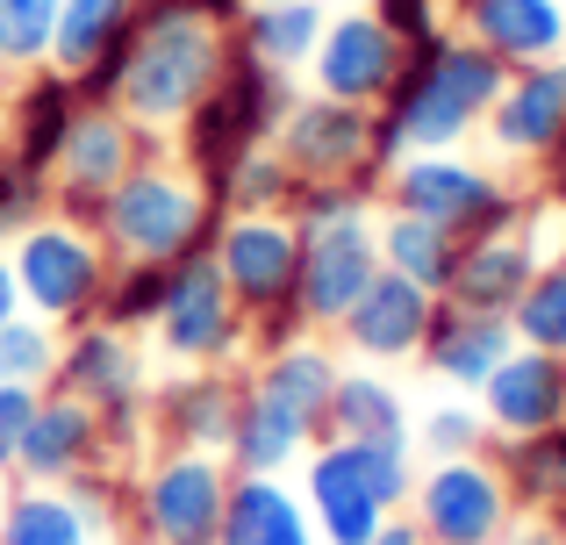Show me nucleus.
<instances>
[{
	"instance_id": "obj_1",
	"label": "nucleus",
	"mask_w": 566,
	"mask_h": 545,
	"mask_svg": "<svg viewBox=\"0 0 566 545\" xmlns=\"http://www.w3.org/2000/svg\"><path fill=\"white\" fill-rule=\"evenodd\" d=\"M222 72V36L180 0H151L144 22H129V65H123V101L144 123H172L216 86Z\"/></svg>"
},
{
	"instance_id": "obj_2",
	"label": "nucleus",
	"mask_w": 566,
	"mask_h": 545,
	"mask_svg": "<svg viewBox=\"0 0 566 545\" xmlns=\"http://www.w3.org/2000/svg\"><path fill=\"white\" fill-rule=\"evenodd\" d=\"M416 72L395 80V115L374 129L380 151L395 144H452L473 123V108L502 94V57L488 43H416Z\"/></svg>"
},
{
	"instance_id": "obj_3",
	"label": "nucleus",
	"mask_w": 566,
	"mask_h": 545,
	"mask_svg": "<svg viewBox=\"0 0 566 545\" xmlns=\"http://www.w3.org/2000/svg\"><path fill=\"white\" fill-rule=\"evenodd\" d=\"M401 489H409L401 438H345L308 474V495H316V517L331 532V545H366L380 532V517L401 503Z\"/></svg>"
},
{
	"instance_id": "obj_4",
	"label": "nucleus",
	"mask_w": 566,
	"mask_h": 545,
	"mask_svg": "<svg viewBox=\"0 0 566 545\" xmlns=\"http://www.w3.org/2000/svg\"><path fill=\"white\" fill-rule=\"evenodd\" d=\"M374 273H380L374 223L352 216V209H331V216H316V230H308V244H302V280H294V294L308 302V316H352V302L374 287Z\"/></svg>"
},
{
	"instance_id": "obj_5",
	"label": "nucleus",
	"mask_w": 566,
	"mask_h": 545,
	"mask_svg": "<svg viewBox=\"0 0 566 545\" xmlns=\"http://www.w3.org/2000/svg\"><path fill=\"white\" fill-rule=\"evenodd\" d=\"M395 201L423 223H438L444 238H488L495 223H510V201L488 172L459 166V158H409L395 172Z\"/></svg>"
},
{
	"instance_id": "obj_6",
	"label": "nucleus",
	"mask_w": 566,
	"mask_h": 545,
	"mask_svg": "<svg viewBox=\"0 0 566 545\" xmlns=\"http://www.w3.org/2000/svg\"><path fill=\"white\" fill-rule=\"evenodd\" d=\"M108 230H115V244H129L144 259H172L201 230V195L187 180H172V172H137V180L115 187Z\"/></svg>"
},
{
	"instance_id": "obj_7",
	"label": "nucleus",
	"mask_w": 566,
	"mask_h": 545,
	"mask_svg": "<svg viewBox=\"0 0 566 545\" xmlns=\"http://www.w3.org/2000/svg\"><path fill=\"white\" fill-rule=\"evenodd\" d=\"M201 129H193V151L208 158V172H237V151L273 123V80H265V57H230L216 72V94L193 101Z\"/></svg>"
},
{
	"instance_id": "obj_8",
	"label": "nucleus",
	"mask_w": 566,
	"mask_h": 545,
	"mask_svg": "<svg viewBox=\"0 0 566 545\" xmlns=\"http://www.w3.org/2000/svg\"><path fill=\"white\" fill-rule=\"evenodd\" d=\"M222 474L208 460H172L144 489V524L158 545H216L222 532Z\"/></svg>"
},
{
	"instance_id": "obj_9",
	"label": "nucleus",
	"mask_w": 566,
	"mask_h": 545,
	"mask_svg": "<svg viewBox=\"0 0 566 545\" xmlns=\"http://www.w3.org/2000/svg\"><path fill=\"white\" fill-rule=\"evenodd\" d=\"M222 280H230V294H244V302H287L294 280H302V238H294L287 223H273V216H244V223L222 238Z\"/></svg>"
},
{
	"instance_id": "obj_10",
	"label": "nucleus",
	"mask_w": 566,
	"mask_h": 545,
	"mask_svg": "<svg viewBox=\"0 0 566 545\" xmlns=\"http://www.w3.org/2000/svg\"><path fill=\"white\" fill-rule=\"evenodd\" d=\"M316 80H323V94H337V101H374L401 80V51L380 29V14H345V22L331 29V43L316 51Z\"/></svg>"
},
{
	"instance_id": "obj_11",
	"label": "nucleus",
	"mask_w": 566,
	"mask_h": 545,
	"mask_svg": "<svg viewBox=\"0 0 566 545\" xmlns=\"http://www.w3.org/2000/svg\"><path fill=\"white\" fill-rule=\"evenodd\" d=\"M94 252H86L72 230H29L22 252H14V287L29 294V302L43 308V316H72V308H86V294H94Z\"/></svg>"
},
{
	"instance_id": "obj_12",
	"label": "nucleus",
	"mask_w": 566,
	"mask_h": 545,
	"mask_svg": "<svg viewBox=\"0 0 566 545\" xmlns=\"http://www.w3.org/2000/svg\"><path fill=\"white\" fill-rule=\"evenodd\" d=\"M423 532L438 545H488L502 532L495 474H481V467H467V460L438 467V474L423 481Z\"/></svg>"
},
{
	"instance_id": "obj_13",
	"label": "nucleus",
	"mask_w": 566,
	"mask_h": 545,
	"mask_svg": "<svg viewBox=\"0 0 566 545\" xmlns=\"http://www.w3.org/2000/svg\"><path fill=\"white\" fill-rule=\"evenodd\" d=\"M481 388H488V417H495L502 431L538 438V431H553L559 409H566V366L553 352H510Z\"/></svg>"
},
{
	"instance_id": "obj_14",
	"label": "nucleus",
	"mask_w": 566,
	"mask_h": 545,
	"mask_svg": "<svg viewBox=\"0 0 566 545\" xmlns=\"http://www.w3.org/2000/svg\"><path fill=\"white\" fill-rule=\"evenodd\" d=\"M158 323H166L172 352H222L230 345V280H222L208 259H193L166 280V302H158Z\"/></svg>"
},
{
	"instance_id": "obj_15",
	"label": "nucleus",
	"mask_w": 566,
	"mask_h": 545,
	"mask_svg": "<svg viewBox=\"0 0 566 545\" xmlns=\"http://www.w3.org/2000/svg\"><path fill=\"white\" fill-rule=\"evenodd\" d=\"M352 345L359 352H416L423 345V331H430V294L416 287V280H401V273H374V287L352 302Z\"/></svg>"
},
{
	"instance_id": "obj_16",
	"label": "nucleus",
	"mask_w": 566,
	"mask_h": 545,
	"mask_svg": "<svg viewBox=\"0 0 566 545\" xmlns=\"http://www.w3.org/2000/svg\"><path fill=\"white\" fill-rule=\"evenodd\" d=\"M473 29H481V43L510 65V57H524V65H545V57L566 43V8L559 0H467Z\"/></svg>"
},
{
	"instance_id": "obj_17",
	"label": "nucleus",
	"mask_w": 566,
	"mask_h": 545,
	"mask_svg": "<svg viewBox=\"0 0 566 545\" xmlns=\"http://www.w3.org/2000/svg\"><path fill=\"white\" fill-rule=\"evenodd\" d=\"M524 280H531V252H524V238H473V252L459 259V273H452V294H459V308H473V316H502V308L524 294Z\"/></svg>"
},
{
	"instance_id": "obj_18",
	"label": "nucleus",
	"mask_w": 566,
	"mask_h": 545,
	"mask_svg": "<svg viewBox=\"0 0 566 545\" xmlns=\"http://www.w3.org/2000/svg\"><path fill=\"white\" fill-rule=\"evenodd\" d=\"M366 144H374L366 115L359 108H331V101H323V108H294V123H287V158H294V166H308V172L359 166Z\"/></svg>"
},
{
	"instance_id": "obj_19",
	"label": "nucleus",
	"mask_w": 566,
	"mask_h": 545,
	"mask_svg": "<svg viewBox=\"0 0 566 545\" xmlns=\"http://www.w3.org/2000/svg\"><path fill=\"white\" fill-rule=\"evenodd\" d=\"M430 366L452 380H488L502 359H510V331H502V316H473V308H459V316H430Z\"/></svg>"
},
{
	"instance_id": "obj_20",
	"label": "nucleus",
	"mask_w": 566,
	"mask_h": 545,
	"mask_svg": "<svg viewBox=\"0 0 566 545\" xmlns=\"http://www.w3.org/2000/svg\"><path fill=\"white\" fill-rule=\"evenodd\" d=\"M86 446H94V417H86L80 402H36L14 467H22V474H36V481H65L72 467L86 460Z\"/></svg>"
},
{
	"instance_id": "obj_21",
	"label": "nucleus",
	"mask_w": 566,
	"mask_h": 545,
	"mask_svg": "<svg viewBox=\"0 0 566 545\" xmlns=\"http://www.w3.org/2000/svg\"><path fill=\"white\" fill-rule=\"evenodd\" d=\"M559 129H566V65H538L502 101L495 137L510 144V151H545V144H559Z\"/></svg>"
},
{
	"instance_id": "obj_22",
	"label": "nucleus",
	"mask_w": 566,
	"mask_h": 545,
	"mask_svg": "<svg viewBox=\"0 0 566 545\" xmlns=\"http://www.w3.org/2000/svg\"><path fill=\"white\" fill-rule=\"evenodd\" d=\"M216 545H308V524L273 481H244L237 495H222V532Z\"/></svg>"
},
{
	"instance_id": "obj_23",
	"label": "nucleus",
	"mask_w": 566,
	"mask_h": 545,
	"mask_svg": "<svg viewBox=\"0 0 566 545\" xmlns=\"http://www.w3.org/2000/svg\"><path fill=\"white\" fill-rule=\"evenodd\" d=\"M57 158H65L72 195L94 201L101 187L123 180V166H129V129L115 123V115H80V123L65 129V144H57Z\"/></svg>"
},
{
	"instance_id": "obj_24",
	"label": "nucleus",
	"mask_w": 566,
	"mask_h": 545,
	"mask_svg": "<svg viewBox=\"0 0 566 545\" xmlns=\"http://www.w3.org/2000/svg\"><path fill=\"white\" fill-rule=\"evenodd\" d=\"M230 438H237V460H244L251 474H265V467H280V460H294V452H302L308 417H302V409H287L280 395H265V388H259L244 409H237Z\"/></svg>"
},
{
	"instance_id": "obj_25",
	"label": "nucleus",
	"mask_w": 566,
	"mask_h": 545,
	"mask_svg": "<svg viewBox=\"0 0 566 545\" xmlns=\"http://www.w3.org/2000/svg\"><path fill=\"white\" fill-rule=\"evenodd\" d=\"M123 29H129V0H65V8H57V29H51V57L65 72H86Z\"/></svg>"
},
{
	"instance_id": "obj_26",
	"label": "nucleus",
	"mask_w": 566,
	"mask_h": 545,
	"mask_svg": "<svg viewBox=\"0 0 566 545\" xmlns=\"http://www.w3.org/2000/svg\"><path fill=\"white\" fill-rule=\"evenodd\" d=\"M387 266L401 280H416V287H444L452 294V273H459V252L452 238H444L438 223H423V216H401V223H387Z\"/></svg>"
},
{
	"instance_id": "obj_27",
	"label": "nucleus",
	"mask_w": 566,
	"mask_h": 545,
	"mask_svg": "<svg viewBox=\"0 0 566 545\" xmlns=\"http://www.w3.org/2000/svg\"><path fill=\"white\" fill-rule=\"evenodd\" d=\"M316 43H323V14L308 8V0L259 8V22H251V57H265V65H294V57H308Z\"/></svg>"
},
{
	"instance_id": "obj_28",
	"label": "nucleus",
	"mask_w": 566,
	"mask_h": 545,
	"mask_svg": "<svg viewBox=\"0 0 566 545\" xmlns=\"http://www.w3.org/2000/svg\"><path fill=\"white\" fill-rule=\"evenodd\" d=\"M0 545H86V524L65 495H14L0 517Z\"/></svg>"
},
{
	"instance_id": "obj_29",
	"label": "nucleus",
	"mask_w": 566,
	"mask_h": 545,
	"mask_svg": "<svg viewBox=\"0 0 566 545\" xmlns=\"http://www.w3.org/2000/svg\"><path fill=\"white\" fill-rule=\"evenodd\" d=\"M265 395H280L287 409H302L308 423L331 417V395H337V374L323 352H280L273 366H265Z\"/></svg>"
},
{
	"instance_id": "obj_30",
	"label": "nucleus",
	"mask_w": 566,
	"mask_h": 545,
	"mask_svg": "<svg viewBox=\"0 0 566 545\" xmlns=\"http://www.w3.org/2000/svg\"><path fill=\"white\" fill-rule=\"evenodd\" d=\"M65 129H72V86H65V80L29 86V101H22V166L36 172L43 158H57Z\"/></svg>"
},
{
	"instance_id": "obj_31",
	"label": "nucleus",
	"mask_w": 566,
	"mask_h": 545,
	"mask_svg": "<svg viewBox=\"0 0 566 545\" xmlns=\"http://www.w3.org/2000/svg\"><path fill=\"white\" fill-rule=\"evenodd\" d=\"M516 331L538 352H566V266L524 280V294H516Z\"/></svg>"
},
{
	"instance_id": "obj_32",
	"label": "nucleus",
	"mask_w": 566,
	"mask_h": 545,
	"mask_svg": "<svg viewBox=\"0 0 566 545\" xmlns=\"http://www.w3.org/2000/svg\"><path fill=\"white\" fill-rule=\"evenodd\" d=\"M65 0H0V57L8 65H29V57L51 51V29Z\"/></svg>"
},
{
	"instance_id": "obj_33",
	"label": "nucleus",
	"mask_w": 566,
	"mask_h": 545,
	"mask_svg": "<svg viewBox=\"0 0 566 545\" xmlns=\"http://www.w3.org/2000/svg\"><path fill=\"white\" fill-rule=\"evenodd\" d=\"M331 417H337V431H345V438H395L401 431L395 395L374 388V380H345V388L331 395Z\"/></svg>"
},
{
	"instance_id": "obj_34",
	"label": "nucleus",
	"mask_w": 566,
	"mask_h": 545,
	"mask_svg": "<svg viewBox=\"0 0 566 545\" xmlns=\"http://www.w3.org/2000/svg\"><path fill=\"white\" fill-rule=\"evenodd\" d=\"M72 380H80L86 395H129V352H123V337H108V331L80 337V352H72Z\"/></svg>"
},
{
	"instance_id": "obj_35",
	"label": "nucleus",
	"mask_w": 566,
	"mask_h": 545,
	"mask_svg": "<svg viewBox=\"0 0 566 545\" xmlns=\"http://www.w3.org/2000/svg\"><path fill=\"white\" fill-rule=\"evenodd\" d=\"M51 374V337L36 323H8L0 331V388H36Z\"/></svg>"
},
{
	"instance_id": "obj_36",
	"label": "nucleus",
	"mask_w": 566,
	"mask_h": 545,
	"mask_svg": "<svg viewBox=\"0 0 566 545\" xmlns=\"http://www.w3.org/2000/svg\"><path fill=\"white\" fill-rule=\"evenodd\" d=\"M516 474L538 495H566V438H538V446L516 452Z\"/></svg>"
},
{
	"instance_id": "obj_37",
	"label": "nucleus",
	"mask_w": 566,
	"mask_h": 545,
	"mask_svg": "<svg viewBox=\"0 0 566 545\" xmlns=\"http://www.w3.org/2000/svg\"><path fill=\"white\" fill-rule=\"evenodd\" d=\"M180 423L193 438H230V402H222L216 388H187V402H180Z\"/></svg>"
},
{
	"instance_id": "obj_38",
	"label": "nucleus",
	"mask_w": 566,
	"mask_h": 545,
	"mask_svg": "<svg viewBox=\"0 0 566 545\" xmlns=\"http://www.w3.org/2000/svg\"><path fill=\"white\" fill-rule=\"evenodd\" d=\"M29 417H36V395H29V388H0V467H14Z\"/></svg>"
},
{
	"instance_id": "obj_39",
	"label": "nucleus",
	"mask_w": 566,
	"mask_h": 545,
	"mask_svg": "<svg viewBox=\"0 0 566 545\" xmlns=\"http://www.w3.org/2000/svg\"><path fill=\"white\" fill-rule=\"evenodd\" d=\"M430 0H380V29H387V36H416V43H430Z\"/></svg>"
},
{
	"instance_id": "obj_40",
	"label": "nucleus",
	"mask_w": 566,
	"mask_h": 545,
	"mask_svg": "<svg viewBox=\"0 0 566 545\" xmlns=\"http://www.w3.org/2000/svg\"><path fill=\"white\" fill-rule=\"evenodd\" d=\"M473 431H481V423H473L467 409H438V417L423 423V438H430L438 452H467V446H473Z\"/></svg>"
},
{
	"instance_id": "obj_41",
	"label": "nucleus",
	"mask_w": 566,
	"mask_h": 545,
	"mask_svg": "<svg viewBox=\"0 0 566 545\" xmlns=\"http://www.w3.org/2000/svg\"><path fill=\"white\" fill-rule=\"evenodd\" d=\"M29 216V166H0V230Z\"/></svg>"
},
{
	"instance_id": "obj_42",
	"label": "nucleus",
	"mask_w": 566,
	"mask_h": 545,
	"mask_svg": "<svg viewBox=\"0 0 566 545\" xmlns=\"http://www.w3.org/2000/svg\"><path fill=\"white\" fill-rule=\"evenodd\" d=\"M129 280H137V287H123V294H115V316L158 308V302H166V280H172V273H129Z\"/></svg>"
},
{
	"instance_id": "obj_43",
	"label": "nucleus",
	"mask_w": 566,
	"mask_h": 545,
	"mask_svg": "<svg viewBox=\"0 0 566 545\" xmlns=\"http://www.w3.org/2000/svg\"><path fill=\"white\" fill-rule=\"evenodd\" d=\"M244 166H251V172L237 180V187H244V201H273V195H280V172H265L259 158H244Z\"/></svg>"
},
{
	"instance_id": "obj_44",
	"label": "nucleus",
	"mask_w": 566,
	"mask_h": 545,
	"mask_svg": "<svg viewBox=\"0 0 566 545\" xmlns=\"http://www.w3.org/2000/svg\"><path fill=\"white\" fill-rule=\"evenodd\" d=\"M366 545H423V532H416V524H395V517H380V532L366 538Z\"/></svg>"
},
{
	"instance_id": "obj_45",
	"label": "nucleus",
	"mask_w": 566,
	"mask_h": 545,
	"mask_svg": "<svg viewBox=\"0 0 566 545\" xmlns=\"http://www.w3.org/2000/svg\"><path fill=\"white\" fill-rule=\"evenodd\" d=\"M180 8H193V14H201V22H230V14L244 8V0H180Z\"/></svg>"
},
{
	"instance_id": "obj_46",
	"label": "nucleus",
	"mask_w": 566,
	"mask_h": 545,
	"mask_svg": "<svg viewBox=\"0 0 566 545\" xmlns=\"http://www.w3.org/2000/svg\"><path fill=\"white\" fill-rule=\"evenodd\" d=\"M14 294H22V287H14V266H0V331L14 323Z\"/></svg>"
},
{
	"instance_id": "obj_47",
	"label": "nucleus",
	"mask_w": 566,
	"mask_h": 545,
	"mask_svg": "<svg viewBox=\"0 0 566 545\" xmlns=\"http://www.w3.org/2000/svg\"><path fill=\"white\" fill-rule=\"evenodd\" d=\"M251 8H280V0H251Z\"/></svg>"
}]
</instances>
